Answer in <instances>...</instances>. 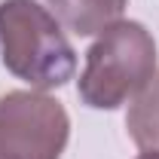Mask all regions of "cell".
<instances>
[{
    "instance_id": "cell-1",
    "label": "cell",
    "mask_w": 159,
    "mask_h": 159,
    "mask_svg": "<svg viewBox=\"0 0 159 159\" xmlns=\"http://www.w3.org/2000/svg\"><path fill=\"white\" fill-rule=\"evenodd\" d=\"M0 61L37 92L61 89L77 70L70 40L37 0H0Z\"/></svg>"
},
{
    "instance_id": "cell-2",
    "label": "cell",
    "mask_w": 159,
    "mask_h": 159,
    "mask_svg": "<svg viewBox=\"0 0 159 159\" xmlns=\"http://www.w3.org/2000/svg\"><path fill=\"white\" fill-rule=\"evenodd\" d=\"M156 74V40L141 21L119 19L86 49V67L77 80L83 104L116 110L135 98Z\"/></svg>"
},
{
    "instance_id": "cell-3",
    "label": "cell",
    "mask_w": 159,
    "mask_h": 159,
    "mask_svg": "<svg viewBox=\"0 0 159 159\" xmlns=\"http://www.w3.org/2000/svg\"><path fill=\"white\" fill-rule=\"evenodd\" d=\"M70 138L64 104L37 89L0 95V159H61Z\"/></svg>"
},
{
    "instance_id": "cell-4",
    "label": "cell",
    "mask_w": 159,
    "mask_h": 159,
    "mask_svg": "<svg viewBox=\"0 0 159 159\" xmlns=\"http://www.w3.org/2000/svg\"><path fill=\"white\" fill-rule=\"evenodd\" d=\"M49 12L77 37H92L116 25L129 0H46Z\"/></svg>"
},
{
    "instance_id": "cell-5",
    "label": "cell",
    "mask_w": 159,
    "mask_h": 159,
    "mask_svg": "<svg viewBox=\"0 0 159 159\" xmlns=\"http://www.w3.org/2000/svg\"><path fill=\"white\" fill-rule=\"evenodd\" d=\"M125 129L138 150H159V74L132 98Z\"/></svg>"
},
{
    "instance_id": "cell-6",
    "label": "cell",
    "mask_w": 159,
    "mask_h": 159,
    "mask_svg": "<svg viewBox=\"0 0 159 159\" xmlns=\"http://www.w3.org/2000/svg\"><path fill=\"white\" fill-rule=\"evenodd\" d=\"M138 159H159V150H144Z\"/></svg>"
}]
</instances>
